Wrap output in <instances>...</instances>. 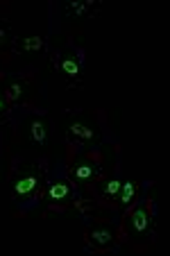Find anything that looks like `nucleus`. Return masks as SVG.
<instances>
[{
    "label": "nucleus",
    "mask_w": 170,
    "mask_h": 256,
    "mask_svg": "<svg viewBox=\"0 0 170 256\" xmlns=\"http://www.w3.org/2000/svg\"><path fill=\"white\" fill-rule=\"evenodd\" d=\"M36 186H39V174L28 172V174H23V177H18L14 182V186H12V195H14V198H25V195L34 193Z\"/></svg>",
    "instance_id": "obj_1"
},
{
    "label": "nucleus",
    "mask_w": 170,
    "mask_h": 256,
    "mask_svg": "<svg viewBox=\"0 0 170 256\" xmlns=\"http://www.w3.org/2000/svg\"><path fill=\"white\" fill-rule=\"evenodd\" d=\"M66 130H68V136H70V138H80V140H91L93 138V140H98V132L93 130V127L80 122V120L68 122Z\"/></svg>",
    "instance_id": "obj_2"
},
{
    "label": "nucleus",
    "mask_w": 170,
    "mask_h": 256,
    "mask_svg": "<svg viewBox=\"0 0 170 256\" xmlns=\"http://www.w3.org/2000/svg\"><path fill=\"white\" fill-rule=\"evenodd\" d=\"M28 134L34 145H44L46 138H48V125H46V120H41V118L32 120L28 125Z\"/></svg>",
    "instance_id": "obj_3"
},
{
    "label": "nucleus",
    "mask_w": 170,
    "mask_h": 256,
    "mask_svg": "<svg viewBox=\"0 0 170 256\" xmlns=\"http://www.w3.org/2000/svg\"><path fill=\"white\" fill-rule=\"evenodd\" d=\"M70 195H73V188H70L68 182H54V184L48 188V200L50 202H66Z\"/></svg>",
    "instance_id": "obj_4"
},
{
    "label": "nucleus",
    "mask_w": 170,
    "mask_h": 256,
    "mask_svg": "<svg viewBox=\"0 0 170 256\" xmlns=\"http://www.w3.org/2000/svg\"><path fill=\"white\" fill-rule=\"evenodd\" d=\"M152 220H150V211L148 208H138V211H134V216H132V229H134L136 234H146L148 229H150Z\"/></svg>",
    "instance_id": "obj_5"
},
{
    "label": "nucleus",
    "mask_w": 170,
    "mask_h": 256,
    "mask_svg": "<svg viewBox=\"0 0 170 256\" xmlns=\"http://www.w3.org/2000/svg\"><path fill=\"white\" fill-rule=\"evenodd\" d=\"M96 172H98V168H96L93 164H88V161L73 166V170H70V174H73L78 182H88V179L96 177Z\"/></svg>",
    "instance_id": "obj_6"
},
{
    "label": "nucleus",
    "mask_w": 170,
    "mask_h": 256,
    "mask_svg": "<svg viewBox=\"0 0 170 256\" xmlns=\"http://www.w3.org/2000/svg\"><path fill=\"white\" fill-rule=\"evenodd\" d=\"M62 72L68 80H78L80 78V62L75 59V54H64L62 59Z\"/></svg>",
    "instance_id": "obj_7"
},
{
    "label": "nucleus",
    "mask_w": 170,
    "mask_h": 256,
    "mask_svg": "<svg viewBox=\"0 0 170 256\" xmlns=\"http://www.w3.org/2000/svg\"><path fill=\"white\" fill-rule=\"evenodd\" d=\"M136 182H120V190H118V202L122 206H130L136 198Z\"/></svg>",
    "instance_id": "obj_8"
},
{
    "label": "nucleus",
    "mask_w": 170,
    "mask_h": 256,
    "mask_svg": "<svg viewBox=\"0 0 170 256\" xmlns=\"http://www.w3.org/2000/svg\"><path fill=\"white\" fill-rule=\"evenodd\" d=\"M112 229H107V227H100V229H93L91 234H88V240L93 242L96 247H107V245H112Z\"/></svg>",
    "instance_id": "obj_9"
},
{
    "label": "nucleus",
    "mask_w": 170,
    "mask_h": 256,
    "mask_svg": "<svg viewBox=\"0 0 170 256\" xmlns=\"http://www.w3.org/2000/svg\"><path fill=\"white\" fill-rule=\"evenodd\" d=\"M44 48V39L41 36H23L20 39V50L25 52H34V50H41Z\"/></svg>",
    "instance_id": "obj_10"
},
{
    "label": "nucleus",
    "mask_w": 170,
    "mask_h": 256,
    "mask_svg": "<svg viewBox=\"0 0 170 256\" xmlns=\"http://www.w3.org/2000/svg\"><path fill=\"white\" fill-rule=\"evenodd\" d=\"M118 190H120V182L118 179H109V182H102L100 184L102 198H114V195H118Z\"/></svg>",
    "instance_id": "obj_11"
},
{
    "label": "nucleus",
    "mask_w": 170,
    "mask_h": 256,
    "mask_svg": "<svg viewBox=\"0 0 170 256\" xmlns=\"http://www.w3.org/2000/svg\"><path fill=\"white\" fill-rule=\"evenodd\" d=\"M93 7H96V2H91V0H80V2H70L68 10L73 12L75 16H82V14H86V12H91Z\"/></svg>",
    "instance_id": "obj_12"
},
{
    "label": "nucleus",
    "mask_w": 170,
    "mask_h": 256,
    "mask_svg": "<svg viewBox=\"0 0 170 256\" xmlns=\"http://www.w3.org/2000/svg\"><path fill=\"white\" fill-rule=\"evenodd\" d=\"M20 93H23V86H20V84H12V86H7L5 98L10 102H14V100H18V98H20Z\"/></svg>",
    "instance_id": "obj_13"
},
{
    "label": "nucleus",
    "mask_w": 170,
    "mask_h": 256,
    "mask_svg": "<svg viewBox=\"0 0 170 256\" xmlns=\"http://www.w3.org/2000/svg\"><path fill=\"white\" fill-rule=\"evenodd\" d=\"M5 112V102H2V98H0V114Z\"/></svg>",
    "instance_id": "obj_14"
},
{
    "label": "nucleus",
    "mask_w": 170,
    "mask_h": 256,
    "mask_svg": "<svg viewBox=\"0 0 170 256\" xmlns=\"http://www.w3.org/2000/svg\"><path fill=\"white\" fill-rule=\"evenodd\" d=\"M2 39H5V32H2V30H0V41H2Z\"/></svg>",
    "instance_id": "obj_15"
}]
</instances>
